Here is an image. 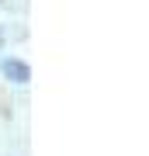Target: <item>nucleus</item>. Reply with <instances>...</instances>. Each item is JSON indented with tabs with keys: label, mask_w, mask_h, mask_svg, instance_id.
<instances>
[{
	"label": "nucleus",
	"mask_w": 149,
	"mask_h": 156,
	"mask_svg": "<svg viewBox=\"0 0 149 156\" xmlns=\"http://www.w3.org/2000/svg\"><path fill=\"white\" fill-rule=\"evenodd\" d=\"M0 73H4L7 80H14V83H28V76H31L28 62H21V59H4L0 62Z\"/></svg>",
	"instance_id": "f257e3e1"
},
{
	"label": "nucleus",
	"mask_w": 149,
	"mask_h": 156,
	"mask_svg": "<svg viewBox=\"0 0 149 156\" xmlns=\"http://www.w3.org/2000/svg\"><path fill=\"white\" fill-rule=\"evenodd\" d=\"M0 45H4V28H0Z\"/></svg>",
	"instance_id": "f03ea898"
}]
</instances>
